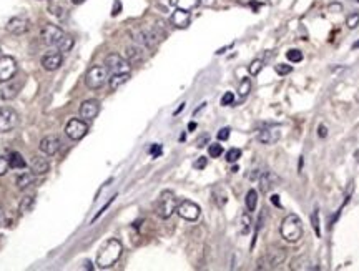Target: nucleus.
Returning a JSON list of instances; mask_svg holds the SVG:
<instances>
[{
	"label": "nucleus",
	"instance_id": "de8ad7c7",
	"mask_svg": "<svg viewBox=\"0 0 359 271\" xmlns=\"http://www.w3.org/2000/svg\"><path fill=\"white\" fill-rule=\"evenodd\" d=\"M318 135H319V138H326V137H328V128H326L324 125H319V127H318Z\"/></svg>",
	"mask_w": 359,
	"mask_h": 271
},
{
	"label": "nucleus",
	"instance_id": "e433bc0d",
	"mask_svg": "<svg viewBox=\"0 0 359 271\" xmlns=\"http://www.w3.org/2000/svg\"><path fill=\"white\" fill-rule=\"evenodd\" d=\"M275 70H276V74H278V75L284 77V75H289V74H291V72H293V67H291V65H288V63H278L276 67H275Z\"/></svg>",
	"mask_w": 359,
	"mask_h": 271
},
{
	"label": "nucleus",
	"instance_id": "ea45409f",
	"mask_svg": "<svg viewBox=\"0 0 359 271\" xmlns=\"http://www.w3.org/2000/svg\"><path fill=\"white\" fill-rule=\"evenodd\" d=\"M115 198H117V195H113V196L110 198V200H108V201H106V203L103 205V207H102V208H100V210L97 211V215H95V216H93V220H92V221H97V220H98V218H100V216H102V215L105 213V211H106V208H108V207H110V205L113 203V200H115Z\"/></svg>",
	"mask_w": 359,
	"mask_h": 271
},
{
	"label": "nucleus",
	"instance_id": "58836bf2",
	"mask_svg": "<svg viewBox=\"0 0 359 271\" xmlns=\"http://www.w3.org/2000/svg\"><path fill=\"white\" fill-rule=\"evenodd\" d=\"M215 200H216V205H218L219 208H223L225 205H226V201H228V196H226L223 188H221V195H218V191L215 190Z\"/></svg>",
	"mask_w": 359,
	"mask_h": 271
},
{
	"label": "nucleus",
	"instance_id": "aec40b11",
	"mask_svg": "<svg viewBox=\"0 0 359 271\" xmlns=\"http://www.w3.org/2000/svg\"><path fill=\"white\" fill-rule=\"evenodd\" d=\"M125 57L128 63H140L145 60V47L138 43H133V45H128V47L125 49Z\"/></svg>",
	"mask_w": 359,
	"mask_h": 271
},
{
	"label": "nucleus",
	"instance_id": "ddd939ff",
	"mask_svg": "<svg viewBox=\"0 0 359 271\" xmlns=\"http://www.w3.org/2000/svg\"><path fill=\"white\" fill-rule=\"evenodd\" d=\"M38 148L43 155L53 156L60 148H62V142H60V138L57 135H47V137L42 138V140H40Z\"/></svg>",
	"mask_w": 359,
	"mask_h": 271
},
{
	"label": "nucleus",
	"instance_id": "4468645a",
	"mask_svg": "<svg viewBox=\"0 0 359 271\" xmlns=\"http://www.w3.org/2000/svg\"><path fill=\"white\" fill-rule=\"evenodd\" d=\"M279 138H281V130L278 127H266L263 130H259L256 135V140L263 145H273V143H276Z\"/></svg>",
	"mask_w": 359,
	"mask_h": 271
},
{
	"label": "nucleus",
	"instance_id": "a19ab883",
	"mask_svg": "<svg viewBox=\"0 0 359 271\" xmlns=\"http://www.w3.org/2000/svg\"><path fill=\"white\" fill-rule=\"evenodd\" d=\"M233 102H235V95H233V92H226V94L221 97V105H223V107L233 105Z\"/></svg>",
	"mask_w": 359,
	"mask_h": 271
},
{
	"label": "nucleus",
	"instance_id": "4c0bfd02",
	"mask_svg": "<svg viewBox=\"0 0 359 271\" xmlns=\"http://www.w3.org/2000/svg\"><path fill=\"white\" fill-rule=\"evenodd\" d=\"M311 223H312V228H315V233L316 236H321V228H319V218H318V210H315L311 213Z\"/></svg>",
	"mask_w": 359,
	"mask_h": 271
},
{
	"label": "nucleus",
	"instance_id": "72a5a7b5",
	"mask_svg": "<svg viewBox=\"0 0 359 271\" xmlns=\"http://www.w3.org/2000/svg\"><path fill=\"white\" fill-rule=\"evenodd\" d=\"M208 153L211 158H218V156H221L223 155V147L219 143H210V147H208Z\"/></svg>",
	"mask_w": 359,
	"mask_h": 271
},
{
	"label": "nucleus",
	"instance_id": "b1692460",
	"mask_svg": "<svg viewBox=\"0 0 359 271\" xmlns=\"http://www.w3.org/2000/svg\"><path fill=\"white\" fill-rule=\"evenodd\" d=\"M33 182H35V173H29V171H24L22 175L17 176V187H18L20 190L29 188L30 185H33Z\"/></svg>",
	"mask_w": 359,
	"mask_h": 271
},
{
	"label": "nucleus",
	"instance_id": "6e6d98bb",
	"mask_svg": "<svg viewBox=\"0 0 359 271\" xmlns=\"http://www.w3.org/2000/svg\"><path fill=\"white\" fill-rule=\"evenodd\" d=\"M196 128V123L195 122H191L190 125H188V130H195Z\"/></svg>",
	"mask_w": 359,
	"mask_h": 271
},
{
	"label": "nucleus",
	"instance_id": "7c9ffc66",
	"mask_svg": "<svg viewBox=\"0 0 359 271\" xmlns=\"http://www.w3.org/2000/svg\"><path fill=\"white\" fill-rule=\"evenodd\" d=\"M239 158H241V150L239 148H230L228 151H226V162L228 163H235L239 160Z\"/></svg>",
	"mask_w": 359,
	"mask_h": 271
},
{
	"label": "nucleus",
	"instance_id": "c03bdc74",
	"mask_svg": "<svg viewBox=\"0 0 359 271\" xmlns=\"http://www.w3.org/2000/svg\"><path fill=\"white\" fill-rule=\"evenodd\" d=\"M230 128L228 127H225V128H221V130H219L218 131V140L219 142H225V140H228V138H230Z\"/></svg>",
	"mask_w": 359,
	"mask_h": 271
},
{
	"label": "nucleus",
	"instance_id": "2eb2a0df",
	"mask_svg": "<svg viewBox=\"0 0 359 271\" xmlns=\"http://www.w3.org/2000/svg\"><path fill=\"white\" fill-rule=\"evenodd\" d=\"M30 29V22L25 17H13L7 22V32L12 35H24Z\"/></svg>",
	"mask_w": 359,
	"mask_h": 271
},
{
	"label": "nucleus",
	"instance_id": "c756f323",
	"mask_svg": "<svg viewBox=\"0 0 359 271\" xmlns=\"http://www.w3.org/2000/svg\"><path fill=\"white\" fill-rule=\"evenodd\" d=\"M250 92H251V80H250V78H243L241 83H239V88H238V95H239V98L248 97Z\"/></svg>",
	"mask_w": 359,
	"mask_h": 271
},
{
	"label": "nucleus",
	"instance_id": "bb28decb",
	"mask_svg": "<svg viewBox=\"0 0 359 271\" xmlns=\"http://www.w3.org/2000/svg\"><path fill=\"white\" fill-rule=\"evenodd\" d=\"M33 205H35V198H33L32 195H27V196L22 198V200H20L18 211H20L22 215H24V213H29V211H32Z\"/></svg>",
	"mask_w": 359,
	"mask_h": 271
},
{
	"label": "nucleus",
	"instance_id": "f8f14e48",
	"mask_svg": "<svg viewBox=\"0 0 359 271\" xmlns=\"http://www.w3.org/2000/svg\"><path fill=\"white\" fill-rule=\"evenodd\" d=\"M17 74V62L13 57H0V83L10 82Z\"/></svg>",
	"mask_w": 359,
	"mask_h": 271
},
{
	"label": "nucleus",
	"instance_id": "5fc2aeb1",
	"mask_svg": "<svg viewBox=\"0 0 359 271\" xmlns=\"http://www.w3.org/2000/svg\"><path fill=\"white\" fill-rule=\"evenodd\" d=\"M183 108H185V103H182V105H180V107H178V110L175 111V115H178V114H180V111H182Z\"/></svg>",
	"mask_w": 359,
	"mask_h": 271
},
{
	"label": "nucleus",
	"instance_id": "dca6fc26",
	"mask_svg": "<svg viewBox=\"0 0 359 271\" xmlns=\"http://www.w3.org/2000/svg\"><path fill=\"white\" fill-rule=\"evenodd\" d=\"M258 182H259V188H261L263 193H268L270 190H273L279 183V176L275 173V171L266 170V171H261Z\"/></svg>",
	"mask_w": 359,
	"mask_h": 271
},
{
	"label": "nucleus",
	"instance_id": "603ef678",
	"mask_svg": "<svg viewBox=\"0 0 359 271\" xmlns=\"http://www.w3.org/2000/svg\"><path fill=\"white\" fill-rule=\"evenodd\" d=\"M4 223H5V213H4V210L0 208V228L4 227Z\"/></svg>",
	"mask_w": 359,
	"mask_h": 271
},
{
	"label": "nucleus",
	"instance_id": "5701e85b",
	"mask_svg": "<svg viewBox=\"0 0 359 271\" xmlns=\"http://www.w3.org/2000/svg\"><path fill=\"white\" fill-rule=\"evenodd\" d=\"M170 4L175 9H182V10H193L199 5V0H170Z\"/></svg>",
	"mask_w": 359,
	"mask_h": 271
},
{
	"label": "nucleus",
	"instance_id": "a878e982",
	"mask_svg": "<svg viewBox=\"0 0 359 271\" xmlns=\"http://www.w3.org/2000/svg\"><path fill=\"white\" fill-rule=\"evenodd\" d=\"M291 269H319L318 266H309V261L306 256H298L291 263Z\"/></svg>",
	"mask_w": 359,
	"mask_h": 271
},
{
	"label": "nucleus",
	"instance_id": "4d7b16f0",
	"mask_svg": "<svg viewBox=\"0 0 359 271\" xmlns=\"http://www.w3.org/2000/svg\"><path fill=\"white\" fill-rule=\"evenodd\" d=\"M72 2H73V4H75V5H78V4H83V2H85V0H72Z\"/></svg>",
	"mask_w": 359,
	"mask_h": 271
},
{
	"label": "nucleus",
	"instance_id": "13d9d810",
	"mask_svg": "<svg viewBox=\"0 0 359 271\" xmlns=\"http://www.w3.org/2000/svg\"><path fill=\"white\" fill-rule=\"evenodd\" d=\"M85 268H86V269H88V268L92 269V268H93V266H92V263H88V261H85Z\"/></svg>",
	"mask_w": 359,
	"mask_h": 271
},
{
	"label": "nucleus",
	"instance_id": "8fccbe9b",
	"mask_svg": "<svg viewBox=\"0 0 359 271\" xmlns=\"http://www.w3.org/2000/svg\"><path fill=\"white\" fill-rule=\"evenodd\" d=\"M271 201H273V205H275V207L281 208V203H279V196L278 195H273L271 196Z\"/></svg>",
	"mask_w": 359,
	"mask_h": 271
},
{
	"label": "nucleus",
	"instance_id": "cd10ccee",
	"mask_svg": "<svg viewBox=\"0 0 359 271\" xmlns=\"http://www.w3.org/2000/svg\"><path fill=\"white\" fill-rule=\"evenodd\" d=\"M55 47L58 49L60 54H65V52H70V50H72V47H73V38H72L70 35H63V37L60 38V40L57 42Z\"/></svg>",
	"mask_w": 359,
	"mask_h": 271
},
{
	"label": "nucleus",
	"instance_id": "423d86ee",
	"mask_svg": "<svg viewBox=\"0 0 359 271\" xmlns=\"http://www.w3.org/2000/svg\"><path fill=\"white\" fill-rule=\"evenodd\" d=\"M286 260V251L281 248H276V250H271L268 251L261 260H259V266L258 269H276L279 268V264Z\"/></svg>",
	"mask_w": 359,
	"mask_h": 271
},
{
	"label": "nucleus",
	"instance_id": "f3484780",
	"mask_svg": "<svg viewBox=\"0 0 359 271\" xmlns=\"http://www.w3.org/2000/svg\"><path fill=\"white\" fill-rule=\"evenodd\" d=\"M62 60H63V55L60 54V52H49V54H45L42 57V67L47 72H55L57 69H60Z\"/></svg>",
	"mask_w": 359,
	"mask_h": 271
},
{
	"label": "nucleus",
	"instance_id": "9d476101",
	"mask_svg": "<svg viewBox=\"0 0 359 271\" xmlns=\"http://www.w3.org/2000/svg\"><path fill=\"white\" fill-rule=\"evenodd\" d=\"M86 131H88V125L85 123V120H78V118H72L65 127V135L75 142L82 140L86 135Z\"/></svg>",
	"mask_w": 359,
	"mask_h": 271
},
{
	"label": "nucleus",
	"instance_id": "f03ea898",
	"mask_svg": "<svg viewBox=\"0 0 359 271\" xmlns=\"http://www.w3.org/2000/svg\"><path fill=\"white\" fill-rule=\"evenodd\" d=\"M165 35L166 34L160 27V24L156 27H140L137 30H133V40L145 49H155L165 38Z\"/></svg>",
	"mask_w": 359,
	"mask_h": 271
},
{
	"label": "nucleus",
	"instance_id": "a18cd8bd",
	"mask_svg": "<svg viewBox=\"0 0 359 271\" xmlns=\"http://www.w3.org/2000/svg\"><path fill=\"white\" fill-rule=\"evenodd\" d=\"M208 142H210V135H203V137H199L198 140L195 142V145H196L198 148H203Z\"/></svg>",
	"mask_w": 359,
	"mask_h": 271
},
{
	"label": "nucleus",
	"instance_id": "49530a36",
	"mask_svg": "<svg viewBox=\"0 0 359 271\" xmlns=\"http://www.w3.org/2000/svg\"><path fill=\"white\" fill-rule=\"evenodd\" d=\"M206 163H208V160H206L205 156H199L198 160L195 162V168H196V170H203V168L206 167Z\"/></svg>",
	"mask_w": 359,
	"mask_h": 271
},
{
	"label": "nucleus",
	"instance_id": "2f4dec72",
	"mask_svg": "<svg viewBox=\"0 0 359 271\" xmlns=\"http://www.w3.org/2000/svg\"><path fill=\"white\" fill-rule=\"evenodd\" d=\"M261 69H263V60H259V58H256V60H253V62L250 63V67H248L250 75L256 77V75L259 74V72H261Z\"/></svg>",
	"mask_w": 359,
	"mask_h": 271
},
{
	"label": "nucleus",
	"instance_id": "3c124183",
	"mask_svg": "<svg viewBox=\"0 0 359 271\" xmlns=\"http://www.w3.org/2000/svg\"><path fill=\"white\" fill-rule=\"evenodd\" d=\"M120 14V0H115V7H113L111 15H118Z\"/></svg>",
	"mask_w": 359,
	"mask_h": 271
},
{
	"label": "nucleus",
	"instance_id": "20e7f679",
	"mask_svg": "<svg viewBox=\"0 0 359 271\" xmlns=\"http://www.w3.org/2000/svg\"><path fill=\"white\" fill-rule=\"evenodd\" d=\"M176 207H178V201H176L175 193L170 191V190H165L158 196L155 211H156V215L162 218V220H168V218L176 211Z\"/></svg>",
	"mask_w": 359,
	"mask_h": 271
},
{
	"label": "nucleus",
	"instance_id": "09e8293b",
	"mask_svg": "<svg viewBox=\"0 0 359 271\" xmlns=\"http://www.w3.org/2000/svg\"><path fill=\"white\" fill-rule=\"evenodd\" d=\"M329 12H341L343 10V5L341 4H331L329 7H328Z\"/></svg>",
	"mask_w": 359,
	"mask_h": 271
},
{
	"label": "nucleus",
	"instance_id": "f257e3e1",
	"mask_svg": "<svg viewBox=\"0 0 359 271\" xmlns=\"http://www.w3.org/2000/svg\"><path fill=\"white\" fill-rule=\"evenodd\" d=\"M122 253H123L122 243H120L117 238H111V240L105 241L103 246L100 248L98 255H97V266L102 268V269L113 266V264L120 260Z\"/></svg>",
	"mask_w": 359,
	"mask_h": 271
},
{
	"label": "nucleus",
	"instance_id": "1a4fd4ad",
	"mask_svg": "<svg viewBox=\"0 0 359 271\" xmlns=\"http://www.w3.org/2000/svg\"><path fill=\"white\" fill-rule=\"evenodd\" d=\"M176 213L180 215V218H183L186 221H196L199 218V213H201V210H199L196 203H193L190 200H183L178 203Z\"/></svg>",
	"mask_w": 359,
	"mask_h": 271
},
{
	"label": "nucleus",
	"instance_id": "412c9836",
	"mask_svg": "<svg viewBox=\"0 0 359 271\" xmlns=\"http://www.w3.org/2000/svg\"><path fill=\"white\" fill-rule=\"evenodd\" d=\"M30 168H32V173L35 175H45L47 171L50 170V162L47 160V158L40 156V155H35L30 160Z\"/></svg>",
	"mask_w": 359,
	"mask_h": 271
},
{
	"label": "nucleus",
	"instance_id": "79ce46f5",
	"mask_svg": "<svg viewBox=\"0 0 359 271\" xmlns=\"http://www.w3.org/2000/svg\"><path fill=\"white\" fill-rule=\"evenodd\" d=\"M10 165H9V158L0 156V176H4L7 171H9Z\"/></svg>",
	"mask_w": 359,
	"mask_h": 271
},
{
	"label": "nucleus",
	"instance_id": "37998d69",
	"mask_svg": "<svg viewBox=\"0 0 359 271\" xmlns=\"http://www.w3.org/2000/svg\"><path fill=\"white\" fill-rule=\"evenodd\" d=\"M150 155L153 156V158H156V156H160L162 155V151H163V148H162V145H158V143H155V145H151L150 147Z\"/></svg>",
	"mask_w": 359,
	"mask_h": 271
},
{
	"label": "nucleus",
	"instance_id": "c85d7f7f",
	"mask_svg": "<svg viewBox=\"0 0 359 271\" xmlns=\"http://www.w3.org/2000/svg\"><path fill=\"white\" fill-rule=\"evenodd\" d=\"M258 207V191L256 190H250L248 193H246V208L251 213V211H255Z\"/></svg>",
	"mask_w": 359,
	"mask_h": 271
},
{
	"label": "nucleus",
	"instance_id": "0eeeda50",
	"mask_svg": "<svg viewBox=\"0 0 359 271\" xmlns=\"http://www.w3.org/2000/svg\"><path fill=\"white\" fill-rule=\"evenodd\" d=\"M105 67L111 74H130V63L118 54H110L105 58Z\"/></svg>",
	"mask_w": 359,
	"mask_h": 271
},
{
	"label": "nucleus",
	"instance_id": "393cba45",
	"mask_svg": "<svg viewBox=\"0 0 359 271\" xmlns=\"http://www.w3.org/2000/svg\"><path fill=\"white\" fill-rule=\"evenodd\" d=\"M9 165H10V168H15V170H24V168L27 167L24 156L20 155L18 151H10V155H9Z\"/></svg>",
	"mask_w": 359,
	"mask_h": 271
},
{
	"label": "nucleus",
	"instance_id": "6ab92c4d",
	"mask_svg": "<svg viewBox=\"0 0 359 271\" xmlns=\"http://www.w3.org/2000/svg\"><path fill=\"white\" fill-rule=\"evenodd\" d=\"M100 111V103L97 100H85L80 105V118L83 120H93Z\"/></svg>",
	"mask_w": 359,
	"mask_h": 271
},
{
	"label": "nucleus",
	"instance_id": "7ed1b4c3",
	"mask_svg": "<svg viewBox=\"0 0 359 271\" xmlns=\"http://www.w3.org/2000/svg\"><path fill=\"white\" fill-rule=\"evenodd\" d=\"M279 233L286 241L295 243L303 236V223L298 215H288L279 227Z\"/></svg>",
	"mask_w": 359,
	"mask_h": 271
},
{
	"label": "nucleus",
	"instance_id": "9b49d317",
	"mask_svg": "<svg viewBox=\"0 0 359 271\" xmlns=\"http://www.w3.org/2000/svg\"><path fill=\"white\" fill-rule=\"evenodd\" d=\"M63 35H65L63 30L60 27H57V25H53V24H47L42 27V30H40V38H42V42L45 45H50V47H55L57 42Z\"/></svg>",
	"mask_w": 359,
	"mask_h": 271
},
{
	"label": "nucleus",
	"instance_id": "473e14b6",
	"mask_svg": "<svg viewBox=\"0 0 359 271\" xmlns=\"http://www.w3.org/2000/svg\"><path fill=\"white\" fill-rule=\"evenodd\" d=\"M251 231V216L248 213H244L241 216V235H248Z\"/></svg>",
	"mask_w": 359,
	"mask_h": 271
},
{
	"label": "nucleus",
	"instance_id": "bf43d9fd",
	"mask_svg": "<svg viewBox=\"0 0 359 271\" xmlns=\"http://www.w3.org/2000/svg\"><path fill=\"white\" fill-rule=\"evenodd\" d=\"M357 2H359V0H357Z\"/></svg>",
	"mask_w": 359,
	"mask_h": 271
},
{
	"label": "nucleus",
	"instance_id": "f704fd0d",
	"mask_svg": "<svg viewBox=\"0 0 359 271\" xmlns=\"http://www.w3.org/2000/svg\"><path fill=\"white\" fill-rule=\"evenodd\" d=\"M346 25H348V29L351 30H354L357 25H359V14L357 12H352V14L348 15V18H346Z\"/></svg>",
	"mask_w": 359,
	"mask_h": 271
},
{
	"label": "nucleus",
	"instance_id": "39448f33",
	"mask_svg": "<svg viewBox=\"0 0 359 271\" xmlns=\"http://www.w3.org/2000/svg\"><path fill=\"white\" fill-rule=\"evenodd\" d=\"M108 82V70L102 65H93L85 75V85L90 90H98Z\"/></svg>",
	"mask_w": 359,
	"mask_h": 271
},
{
	"label": "nucleus",
	"instance_id": "4be33fe9",
	"mask_svg": "<svg viewBox=\"0 0 359 271\" xmlns=\"http://www.w3.org/2000/svg\"><path fill=\"white\" fill-rule=\"evenodd\" d=\"M128 80H130V74H113V75L108 78L110 90L115 92L117 88H120L122 85H125Z\"/></svg>",
	"mask_w": 359,
	"mask_h": 271
},
{
	"label": "nucleus",
	"instance_id": "c9c22d12",
	"mask_svg": "<svg viewBox=\"0 0 359 271\" xmlns=\"http://www.w3.org/2000/svg\"><path fill=\"white\" fill-rule=\"evenodd\" d=\"M286 57H288V60H289V62H295V63H299V62L303 60V54H301V50H296V49L288 50V54H286Z\"/></svg>",
	"mask_w": 359,
	"mask_h": 271
},
{
	"label": "nucleus",
	"instance_id": "6e6552de",
	"mask_svg": "<svg viewBox=\"0 0 359 271\" xmlns=\"http://www.w3.org/2000/svg\"><path fill=\"white\" fill-rule=\"evenodd\" d=\"M18 125V115L17 111L10 107L0 108V133H7V131L13 130Z\"/></svg>",
	"mask_w": 359,
	"mask_h": 271
},
{
	"label": "nucleus",
	"instance_id": "a211bd4d",
	"mask_svg": "<svg viewBox=\"0 0 359 271\" xmlns=\"http://www.w3.org/2000/svg\"><path fill=\"white\" fill-rule=\"evenodd\" d=\"M170 22L175 29H186L191 22V15L188 10H182V9H176L175 12L171 14L170 17Z\"/></svg>",
	"mask_w": 359,
	"mask_h": 271
},
{
	"label": "nucleus",
	"instance_id": "864d4df0",
	"mask_svg": "<svg viewBox=\"0 0 359 271\" xmlns=\"http://www.w3.org/2000/svg\"><path fill=\"white\" fill-rule=\"evenodd\" d=\"M199 4H205V5H213L215 0H199Z\"/></svg>",
	"mask_w": 359,
	"mask_h": 271
}]
</instances>
